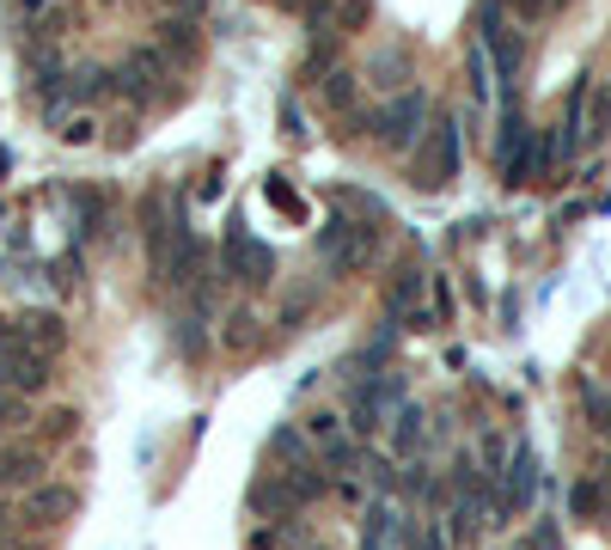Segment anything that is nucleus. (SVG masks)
Returning a JSON list of instances; mask_svg holds the SVG:
<instances>
[{
	"instance_id": "1",
	"label": "nucleus",
	"mask_w": 611,
	"mask_h": 550,
	"mask_svg": "<svg viewBox=\"0 0 611 550\" xmlns=\"http://www.w3.org/2000/svg\"><path fill=\"white\" fill-rule=\"evenodd\" d=\"M0 385L7 392H44L49 385V355L44 349H31L25 336H13V331H0Z\"/></svg>"
},
{
	"instance_id": "2",
	"label": "nucleus",
	"mask_w": 611,
	"mask_h": 550,
	"mask_svg": "<svg viewBox=\"0 0 611 550\" xmlns=\"http://www.w3.org/2000/svg\"><path fill=\"white\" fill-rule=\"evenodd\" d=\"M422 122H428V98H422V92H397L392 105L373 117V135H380V147L404 153L416 135H422Z\"/></svg>"
},
{
	"instance_id": "3",
	"label": "nucleus",
	"mask_w": 611,
	"mask_h": 550,
	"mask_svg": "<svg viewBox=\"0 0 611 550\" xmlns=\"http://www.w3.org/2000/svg\"><path fill=\"white\" fill-rule=\"evenodd\" d=\"M532 495H538V458L532 446H514L502 477H495V514H519V507H532Z\"/></svg>"
},
{
	"instance_id": "4",
	"label": "nucleus",
	"mask_w": 611,
	"mask_h": 550,
	"mask_svg": "<svg viewBox=\"0 0 611 550\" xmlns=\"http://www.w3.org/2000/svg\"><path fill=\"white\" fill-rule=\"evenodd\" d=\"M319 244H324V258H331V270L355 275L373 258V227H361V220H331V227L319 232Z\"/></svg>"
},
{
	"instance_id": "5",
	"label": "nucleus",
	"mask_w": 611,
	"mask_h": 550,
	"mask_svg": "<svg viewBox=\"0 0 611 550\" xmlns=\"http://www.w3.org/2000/svg\"><path fill=\"white\" fill-rule=\"evenodd\" d=\"M453 178H458V129L441 122L434 141H428V153H422V183L428 190H441V183H453Z\"/></svg>"
},
{
	"instance_id": "6",
	"label": "nucleus",
	"mask_w": 611,
	"mask_h": 550,
	"mask_svg": "<svg viewBox=\"0 0 611 550\" xmlns=\"http://www.w3.org/2000/svg\"><path fill=\"white\" fill-rule=\"evenodd\" d=\"M227 263H232V275H239V282H251V288H257V282H269V275H275V251H269V244H257V239H251V232H232V244H227Z\"/></svg>"
},
{
	"instance_id": "7",
	"label": "nucleus",
	"mask_w": 611,
	"mask_h": 550,
	"mask_svg": "<svg viewBox=\"0 0 611 550\" xmlns=\"http://www.w3.org/2000/svg\"><path fill=\"white\" fill-rule=\"evenodd\" d=\"M74 502H80V495H74V489H68V483H37V489H31V495H25L31 519H49V526L74 514Z\"/></svg>"
},
{
	"instance_id": "8",
	"label": "nucleus",
	"mask_w": 611,
	"mask_h": 550,
	"mask_svg": "<svg viewBox=\"0 0 611 550\" xmlns=\"http://www.w3.org/2000/svg\"><path fill=\"white\" fill-rule=\"evenodd\" d=\"M13 336H25L31 349L44 343V355H61V349H68V331H61V319H56V312H25Z\"/></svg>"
},
{
	"instance_id": "9",
	"label": "nucleus",
	"mask_w": 611,
	"mask_h": 550,
	"mask_svg": "<svg viewBox=\"0 0 611 550\" xmlns=\"http://www.w3.org/2000/svg\"><path fill=\"white\" fill-rule=\"evenodd\" d=\"M422 422H428V416L416 410V404H404V410L392 416V453L397 458H410L416 446H422Z\"/></svg>"
},
{
	"instance_id": "10",
	"label": "nucleus",
	"mask_w": 611,
	"mask_h": 550,
	"mask_svg": "<svg viewBox=\"0 0 611 550\" xmlns=\"http://www.w3.org/2000/svg\"><path fill=\"white\" fill-rule=\"evenodd\" d=\"M477 526H483V495H465V502L453 507V526H446V538H471Z\"/></svg>"
},
{
	"instance_id": "11",
	"label": "nucleus",
	"mask_w": 611,
	"mask_h": 550,
	"mask_svg": "<svg viewBox=\"0 0 611 550\" xmlns=\"http://www.w3.org/2000/svg\"><path fill=\"white\" fill-rule=\"evenodd\" d=\"M37 471H44L37 458H19V453H7V458H0V477H7V483H31Z\"/></svg>"
},
{
	"instance_id": "12",
	"label": "nucleus",
	"mask_w": 611,
	"mask_h": 550,
	"mask_svg": "<svg viewBox=\"0 0 611 550\" xmlns=\"http://www.w3.org/2000/svg\"><path fill=\"white\" fill-rule=\"evenodd\" d=\"M0 428H25V397L0 385Z\"/></svg>"
},
{
	"instance_id": "13",
	"label": "nucleus",
	"mask_w": 611,
	"mask_h": 550,
	"mask_svg": "<svg viewBox=\"0 0 611 550\" xmlns=\"http://www.w3.org/2000/svg\"><path fill=\"white\" fill-rule=\"evenodd\" d=\"M367 13H373L367 0H343V7H336V31H361V25H367Z\"/></svg>"
},
{
	"instance_id": "14",
	"label": "nucleus",
	"mask_w": 611,
	"mask_h": 550,
	"mask_svg": "<svg viewBox=\"0 0 611 550\" xmlns=\"http://www.w3.org/2000/svg\"><path fill=\"white\" fill-rule=\"evenodd\" d=\"M606 122H611V98H606V92H594V117H587V122H580V129H587V135H606Z\"/></svg>"
},
{
	"instance_id": "15",
	"label": "nucleus",
	"mask_w": 611,
	"mask_h": 550,
	"mask_svg": "<svg viewBox=\"0 0 611 550\" xmlns=\"http://www.w3.org/2000/svg\"><path fill=\"white\" fill-rule=\"evenodd\" d=\"M349 92H355V80H349V74H331V80H324V98H331L336 110L349 105Z\"/></svg>"
},
{
	"instance_id": "16",
	"label": "nucleus",
	"mask_w": 611,
	"mask_h": 550,
	"mask_svg": "<svg viewBox=\"0 0 611 550\" xmlns=\"http://www.w3.org/2000/svg\"><path fill=\"white\" fill-rule=\"evenodd\" d=\"M587 507H599V489H594V483L575 489V514H587Z\"/></svg>"
},
{
	"instance_id": "17",
	"label": "nucleus",
	"mask_w": 611,
	"mask_h": 550,
	"mask_svg": "<svg viewBox=\"0 0 611 550\" xmlns=\"http://www.w3.org/2000/svg\"><path fill=\"white\" fill-rule=\"evenodd\" d=\"M312 550H324V545H312Z\"/></svg>"
},
{
	"instance_id": "18",
	"label": "nucleus",
	"mask_w": 611,
	"mask_h": 550,
	"mask_svg": "<svg viewBox=\"0 0 611 550\" xmlns=\"http://www.w3.org/2000/svg\"><path fill=\"white\" fill-rule=\"evenodd\" d=\"M0 458H7V453H0Z\"/></svg>"
}]
</instances>
